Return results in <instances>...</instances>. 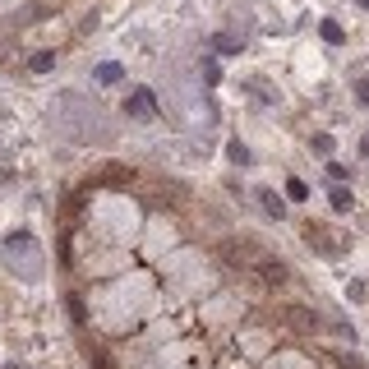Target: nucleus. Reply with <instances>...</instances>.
<instances>
[{
  "label": "nucleus",
  "instance_id": "obj_1",
  "mask_svg": "<svg viewBox=\"0 0 369 369\" xmlns=\"http://www.w3.org/2000/svg\"><path fill=\"white\" fill-rule=\"evenodd\" d=\"M125 111H129L134 120H153V116H157V97L148 88H134L129 97H125Z\"/></svg>",
  "mask_w": 369,
  "mask_h": 369
},
{
  "label": "nucleus",
  "instance_id": "obj_2",
  "mask_svg": "<svg viewBox=\"0 0 369 369\" xmlns=\"http://www.w3.org/2000/svg\"><path fill=\"white\" fill-rule=\"evenodd\" d=\"M92 78H97V83H107V88H111V83H120V78H125V65H120V61H102L97 70H92Z\"/></svg>",
  "mask_w": 369,
  "mask_h": 369
},
{
  "label": "nucleus",
  "instance_id": "obj_3",
  "mask_svg": "<svg viewBox=\"0 0 369 369\" xmlns=\"http://www.w3.org/2000/svg\"><path fill=\"white\" fill-rule=\"evenodd\" d=\"M259 203H263V213L273 217V222H282V217H286V203L277 199L273 189H259Z\"/></svg>",
  "mask_w": 369,
  "mask_h": 369
},
{
  "label": "nucleus",
  "instance_id": "obj_4",
  "mask_svg": "<svg viewBox=\"0 0 369 369\" xmlns=\"http://www.w3.org/2000/svg\"><path fill=\"white\" fill-rule=\"evenodd\" d=\"M319 37H323L328 46H341V42H346V32H341V23H333V19H323V23H319Z\"/></svg>",
  "mask_w": 369,
  "mask_h": 369
},
{
  "label": "nucleus",
  "instance_id": "obj_5",
  "mask_svg": "<svg viewBox=\"0 0 369 369\" xmlns=\"http://www.w3.org/2000/svg\"><path fill=\"white\" fill-rule=\"evenodd\" d=\"M263 263V277H268V282H286V268H282V263H273V259H259Z\"/></svg>",
  "mask_w": 369,
  "mask_h": 369
},
{
  "label": "nucleus",
  "instance_id": "obj_6",
  "mask_svg": "<svg viewBox=\"0 0 369 369\" xmlns=\"http://www.w3.org/2000/svg\"><path fill=\"white\" fill-rule=\"evenodd\" d=\"M249 92H259L263 102H277V88H273V83H263V78H254V83H249Z\"/></svg>",
  "mask_w": 369,
  "mask_h": 369
},
{
  "label": "nucleus",
  "instance_id": "obj_7",
  "mask_svg": "<svg viewBox=\"0 0 369 369\" xmlns=\"http://www.w3.org/2000/svg\"><path fill=\"white\" fill-rule=\"evenodd\" d=\"M328 199H333V208H337V213H346V208H351V194H346V189H328Z\"/></svg>",
  "mask_w": 369,
  "mask_h": 369
},
{
  "label": "nucleus",
  "instance_id": "obj_8",
  "mask_svg": "<svg viewBox=\"0 0 369 369\" xmlns=\"http://www.w3.org/2000/svg\"><path fill=\"white\" fill-rule=\"evenodd\" d=\"M231 162H235V167H249V148L245 143H231Z\"/></svg>",
  "mask_w": 369,
  "mask_h": 369
},
{
  "label": "nucleus",
  "instance_id": "obj_9",
  "mask_svg": "<svg viewBox=\"0 0 369 369\" xmlns=\"http://www.w3.org/2000/svg\"><path fill=\"white\" fill-rule=\"evenodd\" d=\"M56 65V56L51 51H42V56H32V74H42V70H51Z\"/></svg>",
  "mask_w": 369,
  "mask_h": 369
},
{
  "label": "nucleus",
  "instance_id": "obj_10",
  "mask_svg": "<svg viewBox=\"0 0 369 369\" xmlns=\"http://www.w3.org/2000/svg\"><path fill=\"white\" fill-rule=\"evenodd\" d=\"M286 194H291V199L300 203V199H305V194H309V184H305V180H286Z\"/></svg>",
  "mask_w": 369,
  "mask_h": 369
},
{
  "label": "nucleus",
  "instance_id": "obj_11",
  "mask_svg": "<svg viewBox=\"0 0 369 369\" xmlns=\"http://www.w3.org/2000/svg\"><path fill=\"white\" fill-rule=\"evenodd\" d=\"M314 153L328 157V153H333V138H323V134H319V138H314Z\"/></svg>",
  "mask_w": 369,
  "mask_h": 369
},
{
  "label": "nucleus",
  "instance_id": "obj_12",
  "mask_svg": "<svg viewBox=\"0 0 369 369\" xmlns=\"http://www.w3.org/2000/svg\"><path fill=\"white\" fill-rule=\"evenodd\" d=\"M355 97H360V102L369 107V78H355Z\"/></svg>",
  "mask_w": 369,
  "mask_h": 369
},
{
  "label": "nucleus",
  "instance_id": "obj_13",
  "mask_svg": "<svg viewBox=\"0 0 369 369\" xmlns=\"http://www.w3.org/2000/svg\"><path fill=\"white\" fill-rule=\"evenodd\" d=\"M10 369H23V365H10Z\"/></svg>",
  "mask_w": 369,
  "mask_h": 369
},
{
  "label": "nucleus",
  "instance_id": "obj_14",
  "mask_svg": "<svg viewBox=\"0 0 369 369\" xmlns=\"http://www.w3.org/2000/svg\"><path fill=\"white\" fill-rule=\"evenodd\" d=\"M360 5H369V0H360Z\"/></svg>",
  "mask_w": 369,
  "mask_h": 369
}]
</instances>
